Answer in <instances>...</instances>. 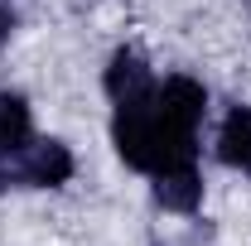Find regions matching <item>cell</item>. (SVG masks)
I'll list each match as a JSON object with an SVG mask.
<instances>
[{
	"instance_id": "6da1fadb",
	"label": "cell",
	"mask_w": 251,
	"mask_h": 246,
	"mask_svg": "<svg viewBox=\"0 0 251 246\" xmlns=\"http://www.w3.org/2000/svg\"><path fill=\"white\" fill-rule=\"evenodd\" d=\"M203 106H208V92H203L193 77H164V87H155V116L169 125L179 140H193V135H198Z\"/></svg>"
},
{
	"instance_id": "7a4b0ae2",
	"label": "cell",
	"mask_w": 251,
	"mask_h": 246,
	"mask_svg": "<svg viewBox=\"0 0 251 246\" xmlns=\"http://www.w3.org/2000/svg\"><path fill=\"white\" fill-rule=\"evenodd\" d=\"M68 174H73V154H68L63 140H34L15 159V179L34 188H58V184H68Z\"/></svg>"
},
{
	"instance_id": "3957f363",
	"label": "cell",
	"mask_w": 251,
	"mask_h": 246,
	"mask_svg": "<svg viewBox=\"0 0 251 246\" xmlns=\"http://www.w3.org/2000/svg\"><path fill=\"white\" fill-rule=\"evenodd\" d=\"M106 92H111L116 106H121V101H140V97H150V92H155L150 63L140 58L135 49H121V53L111 58V68H106Z\"/></svg>"
},
{
	"instance_id": "277c9868",
	"label": "cell",
	"mask_w": 251,
	"mask_h": 246,
	"mask_svg": "<svg viewBox=\"0 0 251 246\" xmlns=\"http://www.w3.org/2000/svg\"><path fill=\"white\" fill-rule=\"evenodd\" d=\"M155 198L169 213H193L198 198H203V179L193 164H174V169H159L155 174Z\"/></svg>"
},
{
	"instance_id": "5b68a950",
	"label": "cell",
	"mask_w": 251,
	"mask_h": 246,
	"mask_svg": "<svg viewBox=\"0 0 251 246\" xmlns=\"http://www.w3.org/2000/svg\"><path fill=\"white\" fill-rule=\"evenodd\" d=\"M218 154H222V164L251 174V106H232L227 111V121L218 130Z\"/></svg>"
},
{
	"instance_id": "8992f818",
	"label": "cell",
	"mask_w": 251,
	"mask_h": 246,
	"mask_svg": "<svg viewBox=\"0 0 251 246\" xmlns=\"http://www.w3.org/2000/svg\"><path fill=\"white\" fill-rule=\"evenodd\" d=\"M29 140V106L25 97L0 92V154H20Z\"/></svg>"
},
{
	"instance_id": "52a82bcc",
	"label": "cell",
	"mask_w": 251,
	"mask_h": 246,
	"mask_svg": "<svg viewBox=\"0 0 251 246\" xmlns=\"http://www.w3.org/2000/svg\"><path fill=\"white\" fill-rule=\"evenodd\" d=\"M10 29H15V10H10V5H0V44L10 39Z\"/></svg>"
}]
</instances>
